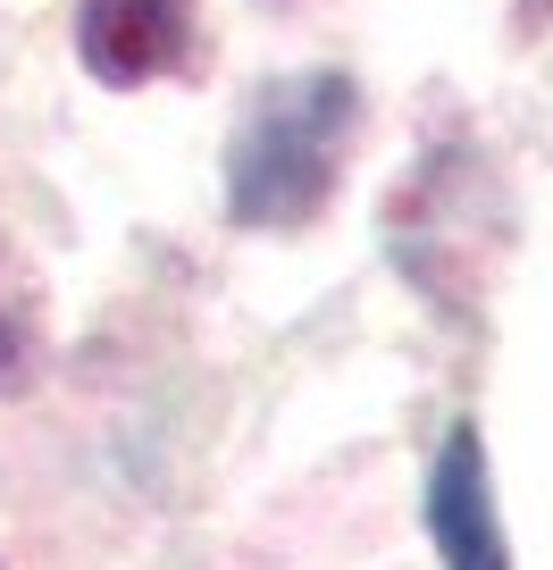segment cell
Returning <instances> with one entry per match:
<instances>
[{
    "instance_id": "6da1fadb",
    "label": "cell",
    "mask_w": 553,
    "mask_h": 570,
    "mask_svg": "<svg viewBox=\"0 0 553 570\" xmlns=\"http://www.w3.org/2000/svg\"><path fill=\"white\" fill-rule=\"evenodd\" d=\"M361 92L353 76H277L244 109L227 151V210L244 227H303L336 194L344 142H353Z\"/></svg>"
},
{
    "instance_id": "7a4b0ae2",
    "label": "cell",
    "mask_w": 553,
    "mask_h": 570,
    "mask_svg": "<svg viewBox=\"0 0 553 570\" xmlns=\"http://www.w3.org/2000/svg\"><path fill=\"white\" fill-rule=\"evenodd\" d=\"M194 42V0H85V68L101 85H144Z\"/></svg>"
},
{
    "instance_id": "3957f363",
    "label": "cell",
    "mask_w": 553,
    "mask_h": 570,
    "mask_svg": "<svg viewBox=\"0 0 553 570\" xmlns=\"http://www.w3.org/2000/svg\"><path fill=\"white\" fill-rule=\"evenodd\" d=\"M428 529H436V546H445L453 562H470V570L503 562V529H495V512H486V453H478L470 428L445 445V462H436V479H428Z\"/></svg>"
},
{
    "instance_id": "277c9868",
    "label": "cell",
    "mask_w": 553,
    "mask_h": 570,
    "mask_svg": "<svg viewBox=\"0 0 553 570\" xmlns=\"http://www.w3.org/2000/svg\"><path fill=\"white\" fill-rule=\"evenodd\" d=\"M34 377V311H26L18 268L0 261V394H18Z\"/></svg>"
}]
</instances>
